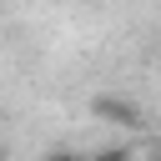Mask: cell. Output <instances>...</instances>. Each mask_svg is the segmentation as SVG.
<instances>
[{"mask_svg": "<svg viewBox=\"0 0 161 161\" xmlns=\"http://www.w3.org/2000/svg\"><path fill=\"white\" fill-rule=\"evenodd\" d=\"M96 116H111L116 126H141L136 101H116V96H101V101H96Z\"/></svg>", "mask_w": 161, "mask_h": 161, "instance_id": "cell-1", "label": "cell"}, {"mask_svg": "<svg viewBox=\"0 0 161 161\" xmlns=\"http://www.w3.org/2000/svg\"><path fill=\"white\" fill-rule=\"evenodd\" d=\"M86 161H131V151H126V146H101V151L86 156Z\"/></svg>", "mask_w": 161, "mask_h": 161, "instance_id": "cell-2", "label": "cell"}, {"mask_svg": "<svg viewBox=\"0 0 161 161\" xmlns=\"http://www.w3.org/2000/svg\"><path fill=\"white\" fill-rule=\"evenodd\" d=\"M40 161H86V156H80V151H70V146H60V151H45Z\"/></svg>", "mask_w": 161, "mask_h": 161, "instance_id": "cell-3", "label": "cell"}]
</instances>
